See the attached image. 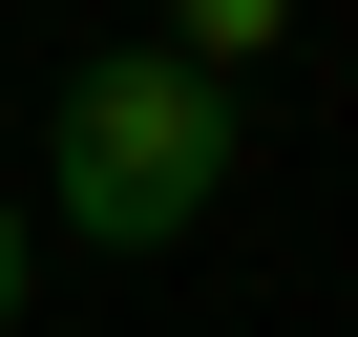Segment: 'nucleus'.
Masks as SVG:
<instances>
[{"instance_id":"obj_1","label":"nucleus","mask_w":358,"mask_h":337,"mask_svg":"<svg viewBox=\"0 0 358 337\" xmlns=\"http://www.w3.org/2000/svg\"><path fill=\"white\" fill-rule=\"evenodd\" d=\"M232 85H190L169 43H85L64 64V127H43V168H64V211H85V253H169L211 190H232Z\"/></svg>"},{"instance_id":"obj_2","label":"nucleus","mask_w":358,"mask_h":337,"mask_svg":"<svg viewBox=\"0 0 358 337\" xmlns=\"http://www.w3.org/2000/svg\"><path fill=\"white\" fill-rule=\"evenodd\" d=\"M274 22H295V0H169V64L232 85V64H274Z\"/></svg>"},{"instance_id":"obj_3","label":"nucleus","mask_w":358,"mask_h":337,"mask_svg":"<svg viewBox=\"0 0 358 337\" xmlns=\"http://www.w3.org/2000/svg\"><path fill=\"white\" fill-rule=\"evenodd\" d=\"M22 274H43V232H22V190H0V316H22Z\"/></svg>"}]
</instances>
